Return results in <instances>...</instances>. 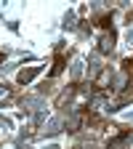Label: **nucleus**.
I'll use <instances>...</instances> for the list:
<instances>
[{
    "instance_id": "f3484780",
    "label": "nucleus",
    "mask_w": 133,
    "mask_h": 149,
    "mask_svg": "<svg viewBox=\"0 0 133 149\" xmlns=\"http://www.w3.org/2000/svg\"><path fill=\"white\" fill-rule=\"evenodd\" d=\"M125 40H128V45H133V29H128V35H125Z\"/></svg>"
},
{
    "instance_id": "ddd939ff",
    "label": "nucleus",
    "mask_w": 133,
    "mask_h": 149,
    "mask_svg": "<svg viewBox=\"0 0 133 149\" xmlns=\"http://www.w3.org/2000/svg\"><path fill=\"white\" fill-rule=\"evenodd\" d=\"M45 120H48V112H45V109L40 107V109H37V112H35V123H37V125H40V123H45Z\"/></svg>"
},
{
    "instance_id": "6ab92c4d",
    "label": "nucleus",
    "mask_w": 133,
    "mask_h": 149,
    "mask_svg": "<svg viewBox=\"0 0 133 149\" xmlns=\"http://www.w3.org/2000/svg\"><path fill=\"white\" fill-rule=\"evenodd\" d=\"M125 120H133V109H130V112H125Z\"/></svg>"
},
{
    "instance_id": "6e6552de",
    "label": "nucleus",
    "mask_w": 133,
    "mask_h": 149,
    "mask_svg": "<svg viewBox=\"0 0 133 149\" xmlns=\"http://www.w3.org/2000/svg\"><path fill=\"white\" fill-rule=\"evenodd\" d=\"M64 29H75V27H77V24H75V11H67L64 13V24H61Z\"/></svg>"
},
{
    "instance_id": "4be33fe9",
    "label": "nucleus",
    "mask_w": 133,
    "mask_h": 149,
    "mask_svg": "<svg viewBox=\"0 0 133 149\" xmlns=\"http://www.w3.org/2000/svg\"><path fill=\"white\" fill-rule=\"evenodd\" d=\"M80 149H83V146H80ZM88 149H93V146H88Z\"/></svg>"
},
{
    "instance_id": "dca6fc26",
    "label": "nucleus",
    "mask_w": 133,
    "mask_h": 149,
    "mask_svg": "<svg viewBox=\"0 0 133 149\" xmlns=\"http://www.w3.org/2000/svg\"><path fill=\"white\" fill-rule=\"evenodd\" d=\"M99 24H101V27H109V24H112V16H101Z\"/></svg>"
},
{
    "instance_id": "9d476101",
    "label": "nucleus",
    "mask_w": 133,
    "mask_h": 149,
    "mask_svg": "<svg viewBox=\"0 0 133 149\" xmlns=\"http://www.w3.org/2000/svg\"><path fill=\"white\" fill-rule=\"evenodd\" d=\"M40 104H43L40 99H24V101H22V109H24V112H29L32 107H40Z\"/></svg>"
},
{
    "instance_id": "39448f33",
    "label": "nucleus",
    "mask_w": 133,
    "mask_h": 149,
    "mask_svg": "<svg viewBox=\"0 0 133 149\" xmlns=\"http://www.w3.org/2000/svg\"><path fill=\"white\" fill-rule=\"evenodd\" d=\"M83 72H85L83 59H75V61H72V67H69V74H72L75 80H80V77H83Z\"/></svg>"
},
{
    "instance_id": "0eeeda50",
    "label": "nucleus",
    "mask_w": 133,
    "mask_h": 149,
    "mask_svg": "<svg viewBox=\"0 0 133 149\" xmlns=\"http://www.w3.org/2000/svg\"><path fill=\"white\" fill-rule=\"evenodd\" d=\"M64 72V56L61 53H56V59H53V69H51V74L56 77V74H61Z\"/></svg>"
},
{
    "instance_id": "2eb2a0df",
    "label": "nucleus",
    "mask_w": 133,
    "mask_h": 149,
    "mask_svg": "<svg viewBox=\"0 0 133 149\" xmlns=\"http://www.w3.org/2000/svg\"><path fill=\"white\" fill-rule=\"evenodd\" d=\"M0 130H6V133H8V130H13L11 120H8V117H3V115H0Z\"/></svg>"
},
{
    "instance_id": "20e7f679",
    "label": "nucleus",
    "mask_w": 133,
    "mask_h": 149,
    "mask_svg": "<svg viewBox=\"0 0 133 149\" xmlns=\"http://www.w3.org/2000/svg\"><path fill=\"white\" fill-rule=\"evenodd\" d=\"M61 125H64V123H61L59 117H56V120H48L45 128H43V133H45V136H56V133L61 130Z\"/></svg>"
},
{
    "instance_id": "9b49d317",
    "label": "nucleus",
    "mask_w": 133,
    "mask_h": 149,
    "mask_svg": "<svg viewBox=\"0 0 133 149\" xmlns=\"http://www.w3.org/2000/svg\"><path fill=\"white\" fill-rule=\"evenodd\" d=\"M125 141H128V133H123V136H117L115 141H112V144H109V149H123V146H125Z\"/></svg>"
},
{
    "instance_id": "423d86ee",
    "label": "nucleus",
    "mask_w": 133,
    "mask_h": 149,
    "mask_svg": "<svg viewBox=\"0 0 133 149\" xmlns=\"http://www.w3.org/2000/svg\"><path fill=\"white\" fill-rule=\"evenodd\" d=\"M109 80H112V69H101V72H99V77H96V83H93V85H96V88L101 91V88H104V85H107Z\"/></svg>"
},
{
    "instance_id": "f8f14e48",
    "label": "nucleus",
    "mask_w": 133,
    "mask_h": 149,
    "mask_svg": "<svg viewBox=\"0 0 133 149\" xmlns=\"http://www.w3.org/2000/svg\"><path fill=\"white\" fill-rule=\"evenodd\" d=\"M125 83H128L125 72H123V74H117V77H115V91H123V88H125Z\"/></svg>"
},
{
    "instance_id": "4468645a",
    "label": "nucleus",
    "mask_w": 133,
    "mask_h": 149,
    "mask_svg": "<svg viewBox=\"0 0 133 149\" xmlns=\"http://www.w3.org/2000/svg\"><path fill=\"white\" fill-rule=\"evenodd\" d=\"M91 72H93V74H96V72H101V64H99V56H96V53L91 56Z\"/></svg>"
},
{
    "instance_id": "f257e3e1",
    "label": "nucleus",
    "mask_w": 133,
    "mask_h": 149,
    "mask_svg": "<svg viewBox=\"0 0 133 149\" xmlns=\"http://www.w3.org/2000/svg\"><path fill=\"white\" fill-rule=\"evenodd\" d=\"M40 72H43V67H27V69H22V72L16 74V80L22 83V85H27V83H32Z\"/></svg>"
},
{
    "instance_id": "a211bd4d",
    "label": "nucleus",
    "mask_w": 133,
    "mask_h": 149,
    "mask_svg": "<svg viewBox=\"0 0 133 149\" xmlns=\"http://www.w3.org/2000/svg\"><path fill=\"white\" fill-rule=\"evenodd\" d=\"M6 96H8V91H6V88H0V99H6Z\"/></svg>"
},
{
    "instance_id": "aec40b11",
    "label": "nucleus",
    "mask_w": 133,
    "mask_h": 149,
    "mask_svg": "<svg viewBox=\"0 0 133 149\" xmlns=\"http://www.w3.org/2000/svg\"><path fill=\"white\" fill-rule=\"evenodd\" d=\"M45 149H59V146H56V144H51V146H45Z\"/></svg>"
},
{
    "instance_id": "7ed1b4c3",
    "label": "nucleus",
    "mask_w": 133,
    "mask_h": 149,
    "mask_svg": "<svg viewBox=\"0 0 133 149\" xmlns=\"http://www.w3.org/2000/svg\"><path fill=\"white\" fill-rule=\"evenodd\" d=\"M112 48H115V35H112V32H104L99 37V53H109Z\"/></svg>"
},
{
    "instance_id": "1a4fd4ad",
    "label": "nucleus",
    "mask_w": 133,
    "mask_h": 149,
    "mask_svg": "<svg viewBox=\"0 0 133 149\" xmlns=\"http://www.w3.org/2000/svg\"><path fill=\"white\" fill-rule=\"evenodd\" d=\"M72 96H75V88H72V85H69V88H67V91H61V96H59V107H61V104H67V101H69V99H72Z\"/></svg>"
},
{
    "instance_id": "f03ea898",
    "label": "nucleus",
    "mask_w": 133,
    "mask_h": 149,
    "mask_svg": "<svg viewBox=\"0 0 133 149\" xmlns=\"http://www.w3.org/2000/svg\"><path fill=\"white\" fill-rule=\"evenodd\" d=\"M80 125H83V117H80V112H77V109H72V112H69V117L64 120V128L69 130V133H75V130H77Z\"/></svg>"
},
{
    "instance_id": "412c9836",
    "label": "nucleus",
    "mask_w": 133,
    "mask_h": 149,
    "mask_svg": "<svg viewBox=\"0 0 133 149\" xmlns=\"http://www.w3.org/2000/svg\"><path fill=\"white\" fill-rule=\"evenodd\" d=\"M0 64H3V53H0Z\"/></svg>"
}]
</instances>
